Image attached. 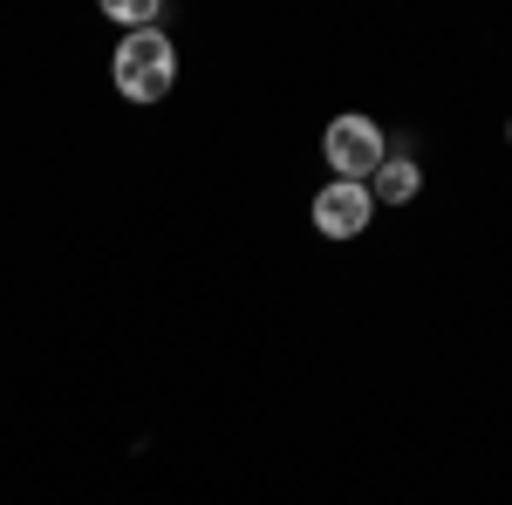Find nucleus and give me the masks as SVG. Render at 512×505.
<instances>
[{"mask_svg":"<svg viewBox=\"0 0 512 505\" xmlns=\"http://www.w3.org/2000/svg\"><path fill=\"white\" fill-rule=\"evenodd\" d=\"M110 82H117L123 103H164L171 82H178V48L164 28H144V35H123L117 55H110Z\"/></svg>","mask_w":512,"mask_h":505,"instance_id":"obj_1","label":"nucleus"},{"mask_svg":"<svg viewBox=\"0 0 512 505\" xmlns=\"http://www.w3.org/2000/svg\"><path fill=\"white\" fill-rule=\"evenodd\" d=\"M321 157H328V171H335L342 185H369V178L383 171L390 144H383V130L362 117V110H349V117H335L321 130Z\"/></svg>","mask_w":512,"mask_h":505,"instance_id":"obj_2","label":"nucleus"},{"mask_svg":"<svg viewBox=\"0 0 512 505\" xmlns=\"http://www.w3.org/2000/svg\"><path fill=\"white\" fill-rule=\"evenodd\" d=\"M308 212H315V233L321 239H355V233H369L376 198H369V185H342V178H328Z\"/></svg>","mask_w":512,"mask_h":505,"instance_id":"obj_3","label":"nucleus"},{"mask_svg":"<svg viewBox=\"0 0 512 505\" xmlns=\"http://www.w3.org/2000/svg\"><path fill=\"white\" fill-rule=\"evenodd\" d=\"M417 192H424V171H417L403 151H390V157H383V171L369 178V198H376V205H410Z\"/></svg>","mask_w":512,"mask_h":505,"instance_id":"obj_4","label":"nucleus"},{"mask_svg":"<svg viewBox=\"0 0 512 505\" xmlns=\"http://www.w3.org/2000/svg\"><path fill=\"white\" fill-rule=\"evenodd\" d=\"M103 14L117 21L123 35H144V28H164V7H158V0H103Z\"/></svg>","mask_w":512,"mask_h":505,"instance_id":"obj_5","label":"nucleus"},{"mask_svg":"<svg viewBox=\"0 0 512 505\" xmlns=\"http://www.w3.org/2000/svg\"><path fill=\"white\" fill-rule=\"evenodd\" d=\"M506 137H512V130H506Z\"/></svg>","mask_w":512,"mask_h":505,"instance_id":"obj_6","label":"nucleus"}]
</instances>
